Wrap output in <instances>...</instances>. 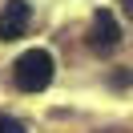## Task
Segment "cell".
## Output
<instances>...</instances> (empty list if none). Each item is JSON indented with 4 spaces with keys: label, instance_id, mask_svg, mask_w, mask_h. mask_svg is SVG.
<instances>
[{
    "label": "cell",
    "instance_id": "cell-1",
    "mask_svg": "<svg viewBox=\"0 0 133 133\" xmlns=\"http://www.w3.org/2000/svg\"><path fill=\"white\" fill-rule=\"evenodd\" d=\"M52 73H57V61H52L49 49H28L12 65V81H16L20 93H44L52 85Z\"/></svg>",
    "mask_w": 133,
    "mask_h": 133
},
{
    "label": "cell",
    "instance_id": "cell-2",
    "mask_svg": "<svg viewBox=\"0 0 133 133\" xmlns=\"http://www.w3.org/2000/svg\"><path fill=\"white\" fill-rule=\"evenodd\" d=\"M117 41H121V28H117L113 12H109V8H97V12H93V32H89V44H93L97 52H113V49H117Z\"/></svg>",
    "mask_w": 133,
    "mask_h": 133
},
{
    "label": "cell",
    "instance_id": "cell-3",
    "mask_svg": "<svg viewBox=\"0 0 133 133\" xmlns=\"http://www.w3.org/2000/svg\"><path fill=\"white\" fill-rule=\"evenodd\" d=\"M28 20H32L28 0H8V8L0 12V41H16V36H24Z\"/></svg>",
    "mask_w": 133,
    "mask_h": 133
},
{
    "label": "cell",
    "instance_id": "cell-4",
    "mask_svg": "<svg viewBox=\"0 0 133 133\" xmlns=\"http://www.w3.org/2000/svg\"><path fill=\"white\" fill-rule=\"evenodd\" d=\"M0 133H24V125H20L16 117H4V113H0Z\"/></svg>",
    "mask_w": 133,
    "mask_h": 133
},
{
    "label": "cell",
    "instance_id": "cell-5",
    "mask_svg": "<svg viewBox=\"0 0 133 133\" xmlns=\"http://www.w3.org/2000/svg\"><path fill=\"white\" fill-rule=\"evenodd\" d=\"M121 8H125V16L133 20V0H121Z\"/></svg>",
    "mask_w": 133,
    "mask_h": 133
}]
</instances>
